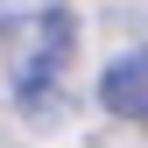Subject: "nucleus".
Wrapping results in <instances>:
<instances>
[{"instance_id":"obj_1","label":"nucleus","mask_w":148,"mask_h":148,"mask_svg":"<svg viewBox=\"0 0 148 148\" xmlns=\"http://www.w3.org/2000/svg\"><path fill=\"white\" fill-rule=\"evenodd\" d=\"M64 57H71V14H42V21H35V42L21 49V71H14L21 99H49Z\"/></svg>"},{"instance_id":"obj_2","label":"nucleus","mask_w":148,"mask_h":148,"mask_svg":"<svg viewBox=\"0 0 148 148\" xmlns=\"http://www.w3.org/2000/svg\"><path fill=\"white\" fill-rule=\"evenodd\" d=\"M99 99H106V113L148 127V49H134V57H120L113 71H106V78H99Z\"/></svg>"}]
</instances>
